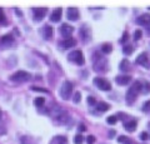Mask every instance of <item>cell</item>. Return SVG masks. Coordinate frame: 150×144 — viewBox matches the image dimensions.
Returning <instances> with one entry per match:
<instances>
[{"label": "cell", "mask_w": 150, "mask_h": 144, "mask_svg": "<svg viewBox=\"0 0 150 144\" xmlns=\"http://www.w3.org/2000/svg\"><path fill=\"white\" fill-rule=\"evenodd\" d=\"M49 114L53 117L54 120H56L58 123H65L69 119V114L67 110H64L62 106L55 105L49 110Z\"/></svg>", "instance_id": "obj_1"}, {"label": "cell", "mask_w": 150, "mask_h": 144, "mask_svg": "<svg viewBox=\"0 0 150 144\" xmlns=\"http://www.w3.org/2000/svg\"><path fill=\"white\" fill-rule=\"evenodd\" d=\"M140 92H142V83L137 80L133 85L129 88L128 93H126V96H125L126 103H128V104H133L134 101H135V99H137V96H138V94H139Z\"/></svg>", "instance_id": "obj_2"}, {"label": "cell", "mask_w": 150, "mask_h": 144, "mask_svg": "<svg viewBox=\"0 0 150 144\" xmlns=\"http://www.w3.org/2000/svg\"><path fill=\"white\" fill-rule=\"evenodd\" d=\"M73 83L69 82V80H65L63 83L62 88H60V95L64 100H68L70 96H71V93H73Z\"/></svg>", "instance_id": "obj_3"}, {"label": "cell", "mask_w": 150, "mask_h": 144, "mask_svg": "<svg viewBox=\"0 0 150 144\" xmlns=\"http://www.w3.org/2000/svg\"><path fill=\"white\" fill-rule=\"evenodd\" d=\"M29 79H30V74L24 70H18L10 75V80L15 83H24V82H28Z\"/></svg>", "instance_id": "obj_4"}, {"label": "cell", "mask_w": 150, "mask_h": 144, "mask_svg": "<svg viewBox=\"0 0 150 144\" xmlns=\"http://www.w3.org/2000/svg\"><path fill=\"white\" fill-rule=\"evenodd\" d=\"M93 58H94V69H95L96 72H104L106 70V62H105V59L104 58H101L100 57V54L99 53H95L93 55Z\"/></svg>", "instance_id": "obj_5"}, {"label": "cell", "mask_w": 150, "mask_h": 144, "mask_svg": "<svg viewBox=\"0 0 150 144\" xmlns=\"http://www.w3.org/2000/svg\"><path fill=\"white\" fill-rule=\"evenodd\" d=\"M68 58L70 62H75L78 65H83L84 64V55L80 50H74V52H71L68 55Z\"/></svg>", "instance_id": "obj_6"}, {"label": "cell", "mask_w": 150, "mask_h": 144, "mask_svg": "<svg viewBox=\"0 0 150 144\" xmlns=\"http://www.w3.org/2000/svg\"><path fill=\"white\" fill-rule=\"evenodd\" d=\"M46 13H48V8H44V6L33 8V15H34L35 21H41L43 18L46 15Z\"/></svg>", "instance_id": "obj_7"}, {"label": "cell", "mask_w": 150, "mask_h": 144, "mask_svg": "<svg viewBox=\"0 0 150 144\" xmlns=\"http://www.w3.org/2000/svg\"><path fill=\"white\" fill-rule=\"evenodd\" d=\"M94 84L99 88L100 90H104V92H109L111 89L110 83L108 80H105V79H103V78H95L94 79Z\"/></svg>", "instance_id": "obj_8"}, {"label": "cell", "mask_w": 150, "mask_h": 144, "mask_svg": "<svg viewBox=\"0 0 150 144\" xmlns=\"http://www.w3.org/2000/svg\"><path fill=\"white\" fill-rule=\"evenodd\" d=\"M73 31H74V28L69 24H62V26H60V34H62V36H64V39L71 38Z\"/></svg>", "instance_id": "obj_9"}, {"label": "cell", "mask_w": 150, "mask_h": 144, "mask_svg": "<svg viewBox=\"0 0 150 144\" xmlns=\"http://www.w3.org/2000/svg\"><path fill=\"white\" fill-rule=\"evenodd\" d=\"M80 36L83 41H85V43H89V41L91 40V30L90 28L88 25H83L81 29H80Z\"/></svg>", "instance_id": "obj_10"}, {"label": "cell", "mask_w": 150, "mask_h": 144, "mask_svg": "<svg viewBox=\"0 0 150 144\" xmlns=\"http://www.w3.org/2000/svg\"><path fill=\"white\" fill-rule=\"evenodd\" d=\"M67 16H68V19H69V20L76 21V20H79V18H80V13H79V10H78L76 8L70 6V8H68Z\"/></svg>", "instance_id": "obj_11"}, {"label": "cell", "mask_w": 150, "mask_h": 144, "mask_svg": "<svg viewBox=\"0 0 150 144\" xmlns=\"http://www.w3.org/2000/svg\"><path fill=\"white\" fill-rule=\"evenodd\" d=\"M60 48L62 49H69V48H74L76 45V40L74 38H68V39H64L63 41H60Z\"/></svg>", "instance_id": "obj_12"}, {"label": "cell", "mask_w": 150, "mask_h": 144, "mask_svg": "<svg viewBox=\"0 0 150 144\" xmlns=\"http://www.w3.org/2000/svg\"><path fill=\"white\" fill-rule=\"evenodd\" d=\"M14 44V36L11 34H6V35H3L0 38V45L1 46H10Z\"/></svg>", "instance_id": "obj_13"}, {"label": "cell", "mask_w": 150, "mask_h": 144, "mask_svg": "<svg viewBox=\"0 0 150 144\" xmlns=\"http://www.w3.org/2000/svg\"><path fill=\"white\" fill-rule=\"evenodd\" d=\"M137 23L142 26H149L150 25V14H142L137 19Z\"/></svg>", "instance_id": "obj_14"}, {"label": "cell", "mask_w": 150, "mask_h": 144, "mask_svg": "<svg viewBox=\"0 0 150 144\" xmlns=\"http://www.w3.org/2000/svg\"><path fill=\"white\" fill-rule=\"evenodd\" d=\"M62 15H63V9L62 8H56L55 10L51 13L50 20L53 23H58V21H60V19H62Z\"/></svg>", "instance_id": "obj_15"}, {"label": "cell", "mask_w": 150, "mask_h": 144, "mask_svg": "<svg viewBox=\"0 0 150 144\" xmlns=\"http://www.w3.org/2000/svg\"><path fill=\"white\" fill-rule=\"evenodd\" d=\"M131 80V77L130 75H118V77H115V82L118 83L119 85H126V84H129Z\"/></svg>", "instance_id": "obj_16"}, {"label": "cell", "mask_w": 150, "mask_h": 144, "mask_svg": "<svg viewBox=\"0 0 150 144\" xmlns=\"http://www.w3.org/2000/svg\"><path fill=\"white\" fill-rule=\"evenodd\" d=\"M41 33H43V36H44L46 40H49V39H51V36H53V28L46 24V25L43 26V30H41Z\"/></svg>", "instance_id": "obj_17"}, {"label": "cell", "mask_w": 150, "mask_h": 144, "mask_svg": "<svg viewBox=\"0 0 150 144\" xmlns=\"http://www.w3.org/2000/svg\"><path fill=\"white\" fill-rule=\"evenodd\" d=\"M49 144H68V138L64 135H55Z\"/></svg>", "instance_id": "obj_18"}, {"label": "cell", "mask_w": 150, "mask_h": 144, "mask_svg": "<svg viewBox=\"0 0 150 144\" xmlns=\"http://www.w3.org/2000/svg\"><path fill=\"white\" fill-rule=\"evenodd\" d=\"M137 64H139V65H143V67H146L148 64V54L146 53H142L138 57L137 59Z\"/></svg>", "instance_id": "obj_19"}, {"label": "cell", "mask_w": 150, "mask_h": 144, "mask_svg": "<svg viewBox=\"0 0 150 144\" xmlns=\"http://www.w3.org/2000/svg\"><path fill=\"white\" fill-rule=\"evenodd\" d=\"M124 128L128 132H135V129H137V122L135 120H129V122L124 123Z\"/></svg>", "instance_id": "obj_20"}, {"label": "cell", "mask_w": 150, "mask_h": 144, "mask_svg": "<svg viewBox=\"0 0 150 144\" xmlns=\"http://www.w3.org/2000/svg\"><path fill=\"white\" fill-rule=\"evenodd\" d=\"M96 109L99 111H108L110 109V105L105 103V101H99V103L96 104Z\"/></svg>", "instance_id": "obj_21"}, {"label": "cell", "mask_w": 150, "mask_h": 144, "mask_svg": "<svg viewBox=\"0 0 150 144\" xmlns=\"http://www.w3.org/2000/svg\"><path fill=\"white\" fill-rule=\"evenodd\" d=\"M118 142H119L120 144H135L129 137H126V135H120V137L118 138Z\"/></svg>", "instance_id": "obj_22"}, {"label": "cell", "mask_w": 150, "mask_h": 144, "mask_svg": "<svg viewBox=\"0 0 150 144\" xmlns=\"http://www.w3.org/2000/svg\"><path fill=\"white\" fill-rule=\"evenodd\" d=\"M129 67H130V63H129L128 59H123V60H121V63H120V70L126 72V70H129V69H130Z\"/></svg>", "instance_id": "obj_23"}, {"label": "cell", "mask_w": 150, "mask_h": 144, "mask_svg": "<svg viewBox=\"0 0 150 144\" xmlns=\"http://www.w3.org/2000/svg\"><path fill=\"white\" fill-rule=\"evenodd\" d=\"M101 52L104 53V54H110V53L112 52V46H111V44H109V43L103 44V45H101Z\"/></svg>", "instance_id": "obj_24"}, {"label": "cell", "mask_w": 150, "mask_h": 144, "mask_svg": "<svg viewBox=\"0 0 150 144\" xmlns=\"http://www.w3.org/2000/svg\"><path fill=\"white\" fill-rule=\"evenodd\" d=\"M34 104L38 106V108H43V105L45 104V98H41V96H39V98H35Z\"/></svg>", "instance_id": "obj_25"}, {"label": "cell", "mask_w": 150, "mask_h": 144, "mask_svg": "<svg viewBox=\"0 0 150 144\" xmlns=\"http://www.w3.org/2000/svg\"><path fill=\"white\" fill-rule=\"evenodd\" d=\"M142 92L145 93V94H149L150 93V83L149 82L142 83Z\"/></svg>", "instance_id": "obj_26"}, {"label": "cell", "mask_w": 150, "mask_h": 144, "mask_svg": "<svg viewBox=\"0 0 150 144\" xmlns=\"http://www.w3.org/2000/svg\"><path fill=\"white\" fill-rule=\"evenodd\" d=\"M106 122H108V124L114 125V124H116V122H118V117H116V115H110V117H108Z\"/></svg>", "instance_id": "obj_27"}, {"label": "cell", "mask_w": 150, "mask_h": 144, "mask_svg": "<svg viewBox=\"0 0 150 144\" xmlns=\"http://www.w3.org/2000/svg\"><path fill=\"white\" fill-rule=\"evenodd\" d=\"M123 52L125 55H130L131 53L134 52V48H133V45H125L124 46V49H123Z\"/></svg>", "instance_id": "obj_28"}, {"label": "cell", "mask_w": 150, "mask_h": 144, "mask_svg": "<svg viewBox=\"0 0 150 144\" xmlns=\"http://www.w3.org/2000/svg\"><path fill=\"white\" fill-rule=\"evenodd\" d=\"M80 100H81V94H80V92H75V94L73 96V101L74 103H80Z\"/></svg>", "instance_id": "obj_29"}, {"label": "cell", "mask_w": 150, "mask_h": 144, "mask_svg": "<svg viewBox=\"0 0 150 144\" xmlns=\"http://www.w3.org/2000/svg\"><path fill=\"white\" fill-rule=\"evenodd\" d=\"M84 142V137L81 134H78V135L74 137V144H83Z\"/></svg>", "instance_id": "obj_30"}, {"label": "cell", "mask_w": 150, "mask_h": 144, "mask_svg": "<svg viewBox=\"0 0 150 144\" xmlns=\"http://www.w3.org/2000/svg\"><path fill=\"white\" fill-rule=\"evenodd\" d=\"M6 23V19H5V14H4L3 9L0 8V24H5Z\"/></svg>", "instance_id": "obj_31"}, {"label": "cell", "mask_w": 150, "mask_h": 144, "mask_svg": "<svg viewBox=\"0 0 150 144\" xmlns=\"http://www.w3.org/2000/svg\"><path fill=\"white\" fill-rule=\"evenodd\" d=\"M142 35H143V31L142 30H135L134 31V40H139L140 38H142Z\"/></svg>", "instance_id": "obj_32"}, {"label": "cell", "mask_w": 150, "mask_h": 144, "mask_svg": "<svg viewBox=\"0 0 150 144\" xmlns=\"http://www.w3.org/2000/svg\"><path fill=\"white\" fill-rule=\"evenodd\" d=\"M31 90H34V92H43V93H48V90L44 89V88L35 87V85H33V87H31Z\"/></svg>", "instance_id": "obj_33"}, {"label": "cell", "mask_w": 150, "mask_h": 144, "mask_svg": "<svg viewBox=\"0 0 150 144\" xmlns=\"http://www.w3.org/2000/svg\"><path fill=\"white\" fill-rule=\"evenodd\" d=\"M143 111H150V100L145 101L143 104Z\"/></svg>", "instance_id": "obj_34"}, {"label": "cell", "mask_w": 150, "mask_h": 144, "mask_svg": "<svg viewBox=\"0 0 150 144\" xmlns=\"http://www.w3.org/2000/svg\"><path fill=\"white\" fill-rule=\"evenodd\" d=\"M86 143L88 144H94V143H95V137H94V135L86 137Z\"/></svg>", "instance_id": "obj_35"}, {"label": "cell", "mask_w": 150, "mask_h": 144, "mask_svg": "<svg viewBox=\"0 0 150 144\" xmlns=\"http://www.w3.org/2000/svg\"><path fill=\"white\" fill-rule=\"evenodd\" d=\"M88 101H89V104H90V105H95V104H98L94 96H89V98H88Z\"/></svg>", "instance_id": "obj_36"}, {"label": "cell", "mask_w": 150, "mask_h": 144, "mask_svg": "<svg viewBox=\"0 0 150 144\" xmlns=\"http://www.w3.org/2000/svg\"><path fill=\"white\" fill-rule=\"evenodd\" d=\"M129 39V33H128V31H124V34H123V38H121V43H124V41H126V40H128Z\"/></svg>", "instance_id": "obj_37"}, {"label": "cell", "mask_w": 150, "mask_h": 144, "mask_svg": "<svg viewBox=\"0 0 150 144\" xmlns=\"http://www.w3.org/2000/svg\"><path fill=\"white\" fill-rule=\"evenodd\" d=\"M148 138H149V134L146 132H143L142 134H140V139H142V140H146Z\"/></svg>", "instance_id": "obj_38"}, {"label": "cell", "mask_w": 150, "mask_h": 144, "mask_svg": "<svg viewBox=\"0 0 150 144\" xmlns=\"http://www.w3.org/2000/svg\"><path fill=\"white\" fill-rule=\"evenodd\" d=\"M79 131H80V132L86 131V127H85V125H84V124H80V125H79Z\"/></svg>", "instance_id": "obj_39"}, {"label": "cell", "mask_w": 150, "mask_h": 144, "mask_svg": "<svg viewBox=\"0 0 150 144\" xmlns=\"http://www.w3.org/2000/svg\"><path fill=\"white\" fill-rule=\"evenodd\" d=\"M1 115H3V113H1V110H0V119H1Z\"/></svg>", "instance_id": "obj_40"}, {"label": "cell", "mask_w": 150, "mask_h": 144, "mask_svg": "<svg viewBox=\"0 0 150 144\" xmlns=\"http://www.w3.org/2000/svg\"><path fill=\"white\" fill-rule=\"evenodd\" d=\"M148 31H149V34H150V28H148Z\"/></svg>", "instance_id": "obj_41"}, {"label": "cell", "mask_w": 150, "mask_h": 144, "mask_svg": "<svg viewBox=\"0 0 150 144\" xmlns=\"http://www.w3.org/2000/svg\"><path fill=\"white\" fill-rule=\"evenodd\" d=\"M149 9H150V6H149Z\"/></svg>", "instance_id": "obj_42"}]
</instances>
